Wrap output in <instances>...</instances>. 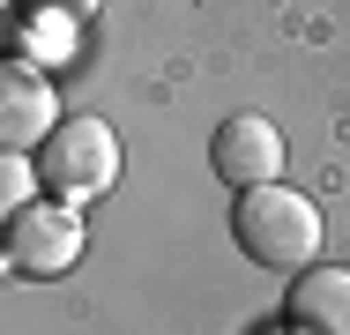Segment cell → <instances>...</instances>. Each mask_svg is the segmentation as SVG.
I'll return each mask as SVG.
<instances>
[{"instance_id": "6da1fadb", "label": "cell", "mask_w": 350, "mask_h": 335, "mask_svg": "<svg viewBox=\"0 0 350 335\" xmlns=\"http://www.w3.org/2000/svg\"><path fill=\"white\" fill-rule=\"evenodd\" d=\"M231 239H239V254L261 268H276V276H298V268L321 261V209L298 194V187H246L239 209H231Z\"/></svg>"}, {"instance_id": "7a4b0ae2", "label": "cell", "mask_w": 350, "mask_h": 335, "mask_svg": "<svg viewBox=\"0 0 350 335\" xmlns=\"http://www.w3.org/2000/svg\"><path fill=\"white\" fill-rule=\"evenodd\" d=\"M38 179L60 201H97L120 187V134L105 120H60L38 149Z\"/></svg>"}, {"instance_id": "3957f363", "label": "cell", "mask_w": 350, "mask_h": 335, "mask_svg": "<svg viewBox=\"0 0 350 335\" xmlns=\"http://www.w3.org/2000/svg\"><path fill=\"white\" fill-rule=\"evenodd\" d=\"M82 261V201H60V194H38L30 209L8 216V268L45 283V276H68Z\"/></svg>"}, {"instance_id": "277c9868", "label": "cell", "mask_w": 350, "mask_h": 335, "mask_svg": "<svg viewBox=\"0 0 350 335\" xmlns=\"http://www.w3.org/2000/svg\"><path fill=\"white\" fill-rule=\"evenodd\" d=\"M209 164H216V179H224L231 194L269 187V179H283V127H276V120H261V112H239V120L216 127Z\"/></svg>"}, {"instance_id": "5b68a950", "label": "cell", "mask_w": 350, "mask_h": 335, "mask_svg": "<svg viewBox=\"0 0 350 335\" xmlns=\"http://www.w3.org/2000/svg\"><path fill=\"white\" fill-rule=\"evenodd\" d=\"M60 127V105H53V82L38 75V67L8 60V75H0V142L8 149H45V134Z\"/></svg>"}, {"instance_id": "8992f818", "label": "cell", "mask_w": 350, "mask_h": 335, "mask_svg": "<svg viewBox=\"0 0 350 335\" xmlns=\"http://www.w3.org/2000/svg\"><path fill=\"white\" fill-rule=\"evenodd\" d=\"M291 335H350V268H298L291 276Z\"/></svg>"}, {"instance_id": "52a82bcc", "label": "cell", "mask_w": 350, "mask_h": 335, "mask_svg": "<svg viewBox=\"0 0 350 335\" xmlns=\"http://www.w3.org/2000/svg\"><path fill=\"white\" fill-rule=\"evenodd\" d=\"M82 15H68V8H23L15 15V30H8V53L23 67H68L75 60V45H82V30H75Z\"/></svg>"}, {"instance_id": "ba28073f", "label": "cell", "mask_w": 350, "mask_h": 335, "mask_svg": "<svg viewBox=\"0 0 350 335\" xmlns=\"http://www.w3.org/2000/svg\"><path fill=\"white\" fill-rule=\"evenodd\" d=\"M38 194H45V179H38V164H30L23 149H8V164H0V209L15 216V209H30Z\"/></svg>"}, {"instance_id": "9c48e42d", "label": "cell", "mask_w": 350, "mask_h": 335, "mask_svg": "<svg viewBox=\"0 0 350 335\" xmlns=\"http://www.w3.org/2000/svg\"><path fill=\"white\" fill-rule=\"evenodd\" d=\"M38 8H68V15H90V8H105V0H38Z\"/></svg>"}]
</instances>
